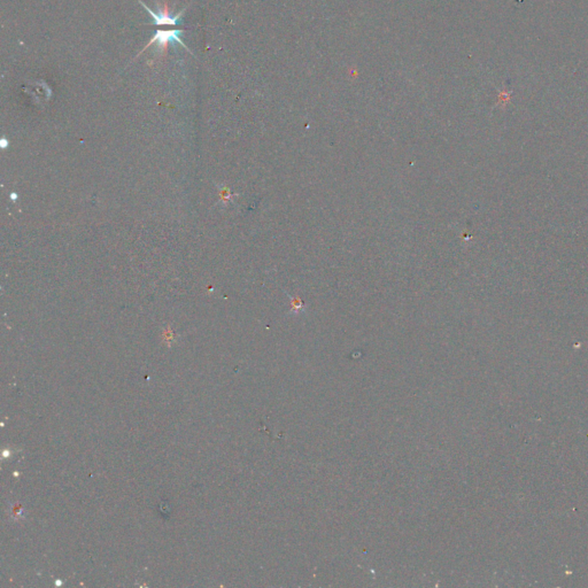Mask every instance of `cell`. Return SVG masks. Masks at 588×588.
Segmentation results:
<instances>
[{
  "instance_id": "3",
  "label": "cell",
  "mask_w": 588,
  "mask_h": 588,
  "mask_svg": "<svg viewBox=\"0 0 588 588\" xmlns=\"http://www.w3.org/2000/svg\"><path fill=\"white\" fill-rule=\"evenodd\" d=\"M288 298L291 299V314H300L304 310V304L300 298H293L291 295H288Z\"/></svg>"
},
{
  "instance_id": "2",
  "label": "cell",
  "mask_w": 588,
  "mask_h": 588,
  "mask_svg": "<svg viewBox=\"0 0 588 588\" xmlns=\"http://www.w3.org/2000/svg\"><path fill=\"white\" fill-rule=\"evenodd\" d=\"M138 2L143 6L144 8L146 9L147 13L151 14V17L153 18V22L151 24L152 26H181L182 23H183V21H182V17H183V14L185 13V9L186 7L182 9L181 12L177 14H171L170 12H169L168 9V5L163 4L162 7H158L159 11L158 12H154L153 9H151L150 7H147V5L145 2H143V0H138Z\"/></svg>"
},
{
  "instance_id": "1",
  "label": "cell",
  "mask_w": 588,
  "mask_h": 588,
  "mask_svg": "<svg viewBox=\"0 0 588 588\" xmlns=\"http://www.w3.org/2000/svg\"><path fill=\"white\" fill-rule=\"evenodd\" d=\"M183 33H184V30H181V29L156 30L155 33H154L153 37L151 38L150 42L146 44V46L144 47V49L141 50L139 53H138V54L136 55V58H138L141 53L145 52L146 50L150 49L152 45H155V51L158 52L160 55H163L167 52V47H168L169 44H175V43H178L179 45H181L182 47H184L187 52H190L191 54H193V53L188 50L186 44L182 40V34H183Z\"/></svg>"
}]
</instances>
